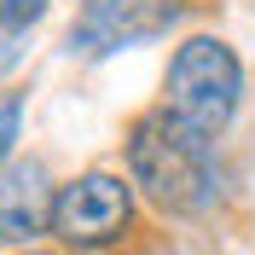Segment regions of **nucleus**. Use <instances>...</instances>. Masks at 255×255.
Here are the masks:
<instances>
[{"instance_id": "obj_1", "label": "nucleus", "mask_w": 255, "mask_h": 255, "mask_svg": "<svg viewBox=\"0 0 255 255\" xmlns=\"http://www.w3.org/2000/svg\"><path fill=\"white\" fill-rule=\"evenodd\" d=\"M128 186H139L168 215H203L221 197V168L203 133L180 128L157 105L128 128Z\"/></svg>"}, {"instance_id": "obj_2", "label": "nucleus", "mask_w": 255, "mask_h": 255, "mask_svg": "<svg viewBox=\"0 0 255 255\" xmlns=\"http://www.w3.org/2000/svg\"><path fill=\"white\" fill-rule=\"evenodd\" d=\"M244 99V64L221 35H186L168 58V81H162V111L180 128L215 139Z\"/></svg>"}, {"instance_id": "obj_3", "label": "nucleus", "mask_w": 255, "mask_h": 255, "mask_svg": "<svg viewBox=\"0 0 255 255\" xmlns=\"http://www.w3.org/2000/svg\"><path fill=\"white\" fill-rule=\"evenodd\" d=\"M133 226V186L111 168H87L52 197V238L64 250H111Z\"/></svg>"}, {"instance_id": "obj_4", "label": "nucleus", "mask_w": 255, "mask_h": 255, "mask_svg": "<svg viewBox=\"0 0 255 255\" xmlns=\"http://www.w3.org/2000/svg\"><path fill=\"white\" fill-rule=\"evenodd\" d=\"M180 17V0H81L76 23H70V52L105 58L133 41H157Z\"/></svg>"}, {"instance_id": "obj_5", "label": "nucleus", "mask_w": 255, "mask_h": 255, "mask_svg": "<svg viewBox=\"0 0 255 255\" xmlns=\"http://www.w3.org/2000/svg\"><path fill=\"white\" fill-rule=\"evenodd\" d=\"M52 174L35 157L0 162V244H35L52 226Z\"/></svg>"}, {"instance_id": "obj_6", "label": "nucleus", "mask_w": 255, "mask_h": 255, "mask_svg": "<svg viewBox=\"0 0 255 255\" xmlns=\"http://www.w3.org/2000/svg\"><path fill=\"white\" fill-rule=\"evenodd\" d=\"M17 128H23V93L17 87H0V162H12Z\"/></svg>"}, {"instance_id": "obj_7", "label": "nucleus", "mask_w": 255, "mask_h": 255, "mask_svg": "<svg viewBox=\"0 0 255 255\" xmlns=\"http://www.w3.org/2000/svg\"><path fill=\"white\" fill-rule=\"evenodd\" d=\"M47 12V0H0V29H23Z\"/></svg>"}, {"instance_id": "obj_8", "label": "nucleus", "mask_w": 255, "mask_h": 255, "mask_svg": "<svg viewBox=\"0 0 255 255\" xmlns=\"http://www.w3.org/2000/svg\"><path fill=\"white\" fill-rule=\"evenodd\" d=\"M17 255H47V250H17Z\"/></svg>"}]
</instances>
